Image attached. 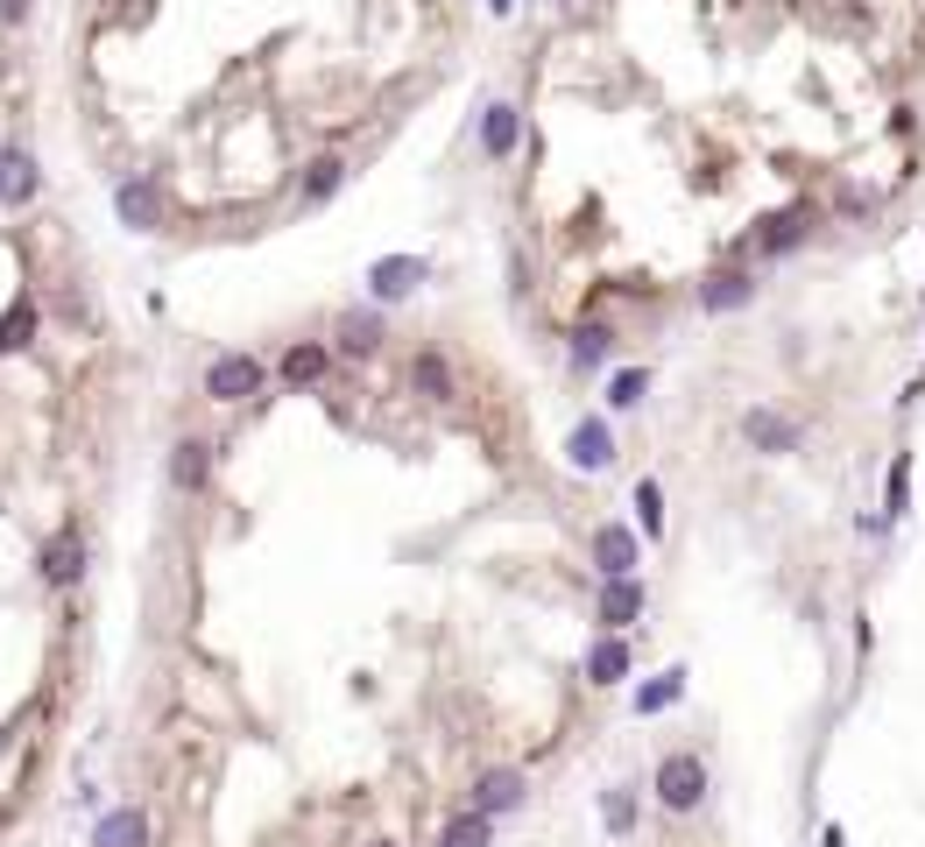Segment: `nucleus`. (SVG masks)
<instances>
[{"label": "nucleus", "mask_w": 925, "mask_h": 847, "mask_svg": "<svg viewBox=\"0 0 925 847\" xmlns=\"http://www.w3.org/2000/svg\"><path fill=\"white\" fill-rule=\"evenodd\" d=\"M650 791H658V806L664 812H699L707 806V791H713V770H707V755H693V749H671L664 763H658V777H650Z\"/></svg>", "instance_id": "f257e3e1"}, {"label": "nucleus", "mask_w": 925, "mask_h": 847, "mask_svg": "<svg viewBox=\"0 0 925 847\" xmlns=\"http://www.w3.org/2000/svg\"><path fill=\"white\" fill-rule=\"evenodd\" d=\"M742 438H749L756 452L784 459V452H798V445H805V424L792 418V410H770V403H756V410H742Z\"/></svg>", "instance_id": "f03ea898"}, {"label": "nucleus", "mask_w": 925, "mask_h": 847, "mask_svg": "<svg viewBox=\"0 0 925 847\" xmlns=\"http://www.w3.org/2000/svg\"><path fill=\"white\" fill-rule=\"evenodd\" d=\"M813 227H819V205H784V213L756 219V233H749V255H792V247H798Z\"/></svg>", "instance_id": "7ed1b4c3"}, {"label": "nucleus", "mask_w": 925, "mask_h": 847, "mask_svg": "<svg viewBox=\"0 0 925 847\" xmlns=\"http://www.w3.org/2000/svg\"><path fill=\"white\" fill-rule=\"evenodd\" d=\"M205 396H213V403H248V396H262V361L255 353H219V361L205 367Z\"/></svg>", "instance_id": "20e7f679"}, {"label": "nucleus", "mask_w": 925, "mask_h": 847, "mask_svg": "<svg viewBox=\"0 0 925 847\" xmlns=\"http://www.w3.org/2000/svg\"><path fill=\"white\" fill-rule=\"evenodd\" d=\"M565 467H573V473H608V467H615V424H608V418H579L573 438H565Z\"/></svg>", "instance_id": "39448f33"}, {"label": "nucleus", "mask_w": 925, "mask_h": 847, "mask_svg": "<svg viewBox=\"0 0 925 847\" xmlns=\"http://www.w3.org/2000/svg\"><path fill=\"white\" fill-rule=\"evenodd\" d=\"M424 276H431L424 255H382L375 269H368V297H375V304H403V297H417Z\"/></svg>", "instance_id": "423d86ee"}, {"label": "nucleus", "mask_w": 925, "mask_h": 847, "mask_svg": "<svg viewBox=\"0 0 925 847\" xmlns=\"http://www.w3.org/2000/svg\"><path fill=\"white\" fill-rule=\"evenodd\" d=\"M644 607H650L644 579H601V601H593V621H601L608 636H622L629 621H644Z\"/></svg>", "instance_id": "0eeeda50"}, {"label": "nucleus", "mask_w": 925, "mask_h": 847, "mask_svg": "<svg viewBox=\"0 0 925 847\" xmlns=\"http://www.w3.org/2000/svg\"><path fill=\"white\" fill-rule=\"evenodd\" d=\"M636 565H644L636 530H622V523H601V530H593V572H601V579H636Z\"/></svg>", "instance_id": "6e6552de"}, {"label": "nucleus", "mask_w": 925, "mask_h": 847, "mask_svg": "<svg viewBox=\"0 0 925 847\" xmlns=\"http://www.w3.org/2000/svg\"><path fill=\"white\" fill-rule=\"evenodd\" d=\"M524 798H530V777H524V770H481V777H473V798H467V806L488 812V820H502V812H516Z\"/></svg>", "instance_id": "1a4fd4ad"}, {"label": "nucleus", "mask_w": 925, "mask_h": 847, "mask_svg": "<svg viewBox=\"0 0 925 847\" xmlns=\"http://www.w3.org/2000/svg\"><path fill=\"white\" fill-rule=\"evenodd\" d=\"M516 142H524V113H516L509 99H488V107H481V156L488 162H509Z\"/></svg>", "instance_id": "9d476101"}, {"label": "nucleus", "mask_w": 925, "mask_h": 847, "mask_svg": "<svg viewBox=\"0 0 925 847\" xmlns=\"http://www.w3.org/2000/svg\"><path fill=\"white\" fill-rule=\"evenodd\" d=\"M742 304H756V269H713V276H699V311H742Z\"/></svg>", "instance_id": "9b49d317"}, {"label": "nucleus", "mask_w": 925, "mask_h": 847, "mask_svg": "<svg viewBox=\"0 0 925 847\" xmlns=\"http://www.w3.org/2000/svg\"><path fill=\"white\" fill-rule=\"evenodd\" d=\"M36 191H43L36 156H28V148H0V205H28Z\"/></svg>", "instance_id": "f8f14e48"}, {"label": "nucleus", "mask_w": 925, "mask_h": 847, "mask_svg": "<svg viewBox=\"0 0 925 847\" xmlns=\"http://www.w3.org/2000/svg\"><path fill=\"white\" fill-rule=\"evenodd\" d=\"M79 572H85V537H79V523H64L57 544L43 552V579H50V586H71Z\"/></svg>", "instance_id": "ddd939ff"}, {"label": "nucleus", "mask_w": 925, "mask_h": 847, "mask_svg": "<svg viewBox=\"0 0 925 847\" xmlns=\"http://www.w3.org/2000/svg\"><path fill=\"white\" fill-rule=\"evenodd\" d=\"M629 678V643L622 636H601V643L587 650V686H622Z\"/></svg>", "instance_id": "4468645a"}, {"label": "nucleus", "mask_w": 925, "mask_h": 847, "mask_svg": "<svg viewBox=\"0 0 925 847\" xmlns=\"http://www.w3.org/2000/svg\"><path fill=\"white\" fill-rule=\"evenodd\" d=\"M325 367H333V347H319V339H304V347L283 353V382H290V389H311V382H325Z\"/></svg>", "instance_id": "2eb2a0df"}, {"label": "nucleus", "mask_w": 925, "mask_h": 847, "mask_svg": "<svg viewBox=\"0 0 925 847\" xmlns=\"http://www.w3.org/2000/svg\"><path fill=\"white\" fill-rule=\"evenodd\" d=\"M93 847H148V812H134V806L107 812L99 834H93Z\"/></svg>", "instance_id": "dca6fc26"}, {"label": "nucleus", "mask_w": 925, "mask_h": 847, "mask_svg": "<svg viewBox=\"0 0 925 847\" xmlns=\"http://www.w3.org/2000/svg\"><path fill=\"white\" fill-rule=\"evenodd\" d=\"M685 664H671V671H658L650 678V686H636V721H644V713H664V706H678L685 700Z\"/></svg>", "instance_id": "f3484780"}, {"label": "nucleus", "mask_w": 925, "mask_h": 847, "mask_svg": "<svg viewBox=\"0 0 925 847\" xmlns=\"http://www.w3.org/2000/svg\"><path fill=\"white\" fill-rule=\"evenodd\" d=\"M898 516H912V452H890V473H884V523H898Z\"/></svg>", "instance_id": "a211bd4d"}, {"label": "nucleus", "mask_w": 925, "mask_h": 847, "mask_svg": "<svg viewBox=\"0 0 925 847\" xmlns=\"http://www.w3.org/2000/svg\"><path fill=\"white\" fill-rule=\"evenodd\" d=\"M205 473H213V445L184 438V445H177V459H170V481L177 487H205Z\"/></svg>", "instance_id": "6ab92c4d"}, {"label": "nucleus", "mask_w": 925, "mask_h": 847, "mask_svg": "<svg viewBox=\"0 0 925 847\" xmlns=\"http://www.w3.org/2000/svg\"><path fill=\"white\" fill-rule=\"evenodd\" d=\"M495 840V820H488V812H459V820H445V834H439V847H488Z\"/></svg>", "instance_id": "aec40b11"}, {"label": "nucleus", "mask_w": 925, "mask_h": 847, "mask_svg": "<svg viewBox=\"0 0 925 847\" xmlns=\"http://www.w3.org/2000/svg\"><path fill=\"white\" fill-rule=\"evenodd\" d=\"M608 353H615V325L593 318V325H579V332H573V367H601Z\"/></svg>", "instance_id": "412c9836"}, {"label": "nucleus", "mask_w": 925, "mask_h": 847, "mask_svg": "<svg viewBox=\"0 0 925 847\" xmlns=\"http://www.w3.org/2000/svg\"><path fill=\"white\" fill-rule=\"evenodd\" d=\"M410 382L431 396V403H445V396H453V367H445V353H417V361H410Z\"/></svg>", "instance_id": "4be33fe9"}, {"label": "nucleus", "mask_w": 925, "mask_h": 847, "mask_svg": "<svg viewBox=\"0 0 925 847\" xmlns=\"http://www.w3.org/2000/svg\"><path fill=\"white\" fill-rule=\"evenodd\" d=\"M339 347H347V353H375L382 347V318H375V311H347V318H339Z\"/></svg>", "instance_id": "5701e85b"}, {"label": "nucleus", "mask_w": 925, "mask_h": 847, "mask_svg": "<svg viewBox=\"0 0 925 847\" xmlns=\"http://www.w3.org/2000/svg\"><path fill=\"white\" fill-rule=\"evenodd\" d=\"M339 184H347V162H339V156H319V162L304 170V205H325Z\"/></svg>", "instance_id": "b1692460"}, {"label": "nucleus", "mask_w": 925, "mask_h": 847, "mask_svg": "<svg viewBox=\"0 0 925 847\" xmlns=\"http://www.w3.org/2000/svg\"><path fill=\"white\" fill-rule=\"evenodd\" d=\"M650 396V367H622V375H608V410H636Z\"/></svg>", "instance_id": "393cba45"}, {"label": "nucleus", "mask_w": 925, "mask_h": 847, "mask_svg": "<svg viewBox=\"0 0 925 847\" xmlns=\"http://www.w3.org/2000/svg\"><path fill=\"white\" fill-rule=\"evenodd\" d=\"M636 523H644V537H650V544L664 537V487L650 481V473L636 481Z\"/></svg>", "instance_id": "a878e982"}, {"label": "nucleus", "mask_w": 925, "mask_h": 847, "mask_svg": "<svg viewBox=\"0 0 925 847\" xmlns=\"http://www.w3.org/2000/svg\"><path fill=\"white\" fill-rule=\"evenodd\" d=\"M121 219H128V227H142V233L156 227V191H148L142 177H134V184H121Z\"/></svg>", "instance_id": "bb28decb"}, {"label": "nucleus", "mask_w": 925, "mask_h": 847, "mask_svg": "<svg viewBox=\"0 0 925 847\" xmlns=\"http://www.w3.org/2000/svg\"><path fill=\"white\" fill-rule=\"evenodd\" d=\"M28 332H36V304H14L8 318H0V353H14Z\"/></svg>", "instance_id": "cd10ccee"}, {"label": "nucleus", "mask_w": 925, "mask_h": 847, "mask_svg": "<svg viewBox=\"0 0 925 847\" xmlns=\"http://www.w3.org/2000/svg\"><path fill=\"white\" fill-rule=\"evenodd\" d=\"M601 820H608V834H629V826H636V798L622 791V784L601 798Z\"/></svg>", "instance_id": "c85d7f7f"}, {"label": "nucleus", "mask_w": 925, "mask_h": 847, "mask_svg": "<svg viewBox=\"0 0 925 847\" xmlns=\"http://www.w3.org/2000/svg\"><path fill=\"white\" fill-rule=\"evenodd\" d=\"M0 14H8V22H22V14H28V0H0Z\"/></svg>", "instance_id": "c756f323"}, {"label": "nucleus", "mask_w": 925, "mask_h": 847, "mask_svg": "<svg viewBox=\"0 0 925 847\" xmlns=\"http://www.w3.org/2000/svg\"><path fill=\"white\" fill-rule=\"evenodd\" d=\"M819 847H848V834H841V826H827V834H819Z\"/></svg>", "instance_id": "7c9ffc66"}, {"label": "nucleus", "mask_w": 925, "mask_h": 847, "mask_svg": "<svg viewBox=\"0 0 925 847\" xmlns=\"http://www.w3.org/2000/svg\"><path fill=\"white\" fill-rule=\"evenodd\" d=\"M488 8H495V14H509V8H516V0H488Z\"/></svg>", "instance_id": "2f4dec72"}, {"label": "nucleus", "mask_w": 925, "mask_h": 847, "mask_svg": "<svg viewBox=\"0 0 925 847\" xmlns=\"http://www.w3.org/2000/svg\"><path fill=\"white\" fill-rule=\"evenodd\" d=\"M368 847H396V840H368Z\"/></svg>", "instance_id": "473e14b6"}]
</instances>
